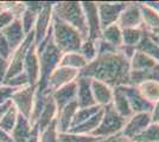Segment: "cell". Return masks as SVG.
<instances>
[{"label": "cell", "mask_w": 159, "mask_h": 142, "mask_svg": "<svg viewBox=\"0 0 159 142\" xmlns=\"http://www.w3.org/2000/svg\"><path fill=\"white\" fill-rule=\"evenodd\" d=\"M129 61L118 51L115 54L98 56L80 71V76L100 81L115 88L129 85Z\"/></svg>", "instance_id": "6da1fadb"}, {"label": "cell", "mask_w": 159, "mask_h": 142, "mask_svg": "<svg viewBox=\"0 0 159 142\" xmlns=\"http://www.w3.org/2000/svg\"><path fill=\"white\" fill-rule=\"evenodd\" d=\"M12 49L10 46V44L7 43L6 38L2 36V33L0 32V57L4 59H10L11 54H12Z\"/></svg>", "instance_id": "60d3db41"}, {"label": "cell", "mask_w": 159, "mask_h": 142, "mask_svg": "<svg viewBox=\"0 0 159 142\" xmlns=\"http://www.w3.org/2000/svg\"><path fill=\"white\" fill-rule=\"evenodd\" d=\"M102 116H103V108H101L100 111H98L95 115L92 116V117H90L89 120H87L86 122H83L82 124L69 129V131H70V133H75V134L92 135L94 131L96 130V128L99 127L100 122L102 120Z\"/></svg>", "instance_id": "4316f807"}, {"label": "cell", "mask_w": 159, "mask_h": 142, "mask_svg": "<svg viewBox=\"0 0 159 142\" xmlns=\"http://www.w3.org/2000/svg\"><path fill=\"white\" fill-rule=\"evenodd\" d=\"M52 6L53 2H44V6L37 15V20L33 27V41L36 47L39 46L47 38L52 24Z\"/></svg>", "instance_id": "52a82bcc"}, {"label": "cell", "mask_w": 159, "mask_h": 142, "mask_svg": "<svg viewBox=\"0 0 159 142\" xmlns=\"http://www.w3.org/2000/svg\"><path fill=\"white\" fill-rule=\"evenodd\" d=\"M36 89L37 87H32V85H26V87L17 89L12 94L11 100H10L12 105L18 110L20 115L27 118L30 117L31 110H32Z\"/></svg>", "instance_id": "ba28073f"}, {"label": "cell", "mask_w": 159, "mask_h": 142, "mask_svg": "<svg viewBox=\"0 0 159 142\" xmlns=\"http://www.w3.org/2000/svg\"><path fill=\"white\" fill-rule=\"evenodd\" d=\"M95 45H96V51H98V56H105V54H115L119 51V49L113 46L112 44H109L108 41H103L102 38H99L95 41Z\"/></svg>", "instance_id": "ab89813d"}, {"label": "cell", "mask_w": 159, "mask_h": 142, "mask_svg": "<svg viewBox=\"0 0 159 142\" xmlns=\"http://www.w3.org/2000/svg\"><path fill=\"white\" fill-rule=\"evenodd\" d=\"M151 118L153 123H159V100L153 104V109L151 111Z\"/></svg>", "instance_id": "f6af8a7d"}, {"label": "cell", "mask_w": 159, "mask_h": 142, "mask_svg": "<svg viewBox=\"0 0 159 142\" xmlns=\"http://www.w3.org/2000/svg\"><path fill=\"white\" fill-rule=\"evenodd\" d=\"M79 54L87 61L89 64L90 62H93L98 57V51H96V45L95 41L92 39H84L81 44V47L79 50Z\"/></svg>", "instance_id": "d590c367"}, {"label": "cell", "mask_w": 159, "mask_h": 142, "mask_svg": "<svg viewBox=\"0 0 159 142\" xmlns=\"http://www.w3.org/2000/svg\"><path fill=\"white\" fill-rule=\"evenodd\" d=\"M37 54L39 59V82L37 84V90L45 93L47 81L55 69L60 65L62 54L53 44L51 37V30L47 38L39 46H37Z\"/></svg>", "instance_id": "7a4b0ae2"}, {"label": "cell", "mask_w": 159, "mask_h": 142, "mask_svg": "<svg viewBox=\"0 0 159 142\" xmlns=\"http://www.w3.org/2000/svg\"><path fill=\"white\" fill-rule=\"evenodd\" d=\"M52 15L77 30L83 39L88 38L86 18L81 1H58L53 2Z\"/></svg>", "instance_id": "277c9868"}, {"label": "cell", "mask_w": 159, "mask_h": 142, "mask_svg": "<svg viewBox=\"0 0 159 142\" xmlns=\"http://www.w3.org/2000/svg\"><path fill=\"white\" fill-rule=\"evenodd\" d=\"M38 135H39V133L38 131H36L34 134H33L26 142H39V139H38Z\"/></svg>", "instance_id": "681fc988"}, {"label": "cell", "mask_w": 159, "mask_h": 142, "mask_svg": "<svg viewBox=\"0 0 159 142\" xmlns=\"http://www.w3.org/2000/svg\"><path fill=\"white\" fill-rule=\"evenodd\" d=\"M0 142H13L11 139V135L1 128H0Z\"/></svg>", "instance_id": "7dc6e473"}, {"label": "cell", "mask_w": 159, "mask_h": 142, "mask_svg": "<svg viewBox=\"0 0 159 142\" xmlns=\"http://www.w3.org/2000/svg\"><path fill=\"white\" fill-rule=\"evenodd\" d=\"M152 123L151 114L150 113H139V114H133L129 118L126 120L125 127L121 131V135L128 140H133L137 135L147 128Z\"/></svg>", "instance_id": "7c38bea8"}, {"label": "cell", "mask_w": 159, "mask_h": 142, "mask_svg": "<svg viewBox=\"0 0 159 142\" xmlns=\"http://www.w3.org/2000/svg\"><path fill=\"white\" fill-rule=\"evenodd\" d=\"M14 20L13 15L6 10H2L0 12V31H2L7 25H10Z\"/></svg>", "instance_id": "7bdbcfd3"}, {"label": "cell", "mask_w": 159, "mask_h": 142, "mask_svg": "<svg viewBox=\"0 0 159 142\" xmlns=\"http://www.w3.org/2000/svg\"><path fill=\"white\" fill-rule=\"evenodd\" d=\"M129 69L131 71H151L159 69V63L151 57L146 56L145 54L135 51V54H133L129 61Z\"/></svg>", "instance_id": "484cf974"}, {"label": "cell", "mask_w": 159, "mask_h": 142, "mask_svg": "<svg viewBox=\"0 0 159 142\" xmlns=\"http://www.w3.org/2000/svg\"><path fill=\"white\" fill-rule=\"evenodd\" d=\"M154 36H157V37H158V38H159V33H158V34H154Z\"/></svg>", "instance_id": "816d5d0a"}, {"label": "cell", "mask_w": 159, "mask_h": 142, "mask_svg": "<svg viewBox=\"0 0 159 142\" xmlns=\"http://www.w3.org/2000/svg\"><path fill=\"white\" fill-rule=\"evenodd\" d=\"M92 93H93L94 101L99 107H107L112 104L113 101V88L107 85L106 83L92 80Z\"/></svg>", "instance_id": "ffe728a7"}, {"label": "cell", "mask_w": 159, "mask_h": 142, "mask_svg": "<svg viewBox=\"0 0 159 142\" xmlns=\"http://www.w3.org/2000/svg\"><path fill=\"white\" fill-rule=\"evenodd\" d=\"M36 131H38V130L31 126L29 118L19 114L17 123L10 135H11V139L13 142H26Z\"/></svg>", "instance_id": "44dd1931"}, {"label": "cell", "mask_w": 159, "mask_h": 142, "mask_svg": "<svg viewBox=\"0 0 159 142\" xmlns=\"http://www.w3.org/2000/svg\"><path fill=\"white\" fill-rule=\"evenodd\" d=\"M112 105L114 110L119 114L120 116L125 117V118H129L133 115V111L131 107H129V103L127 100L126 95L122 90V85L121 87H115L113 88V101Z\"/></svg>", "instance_id": "d4e9b609"}, {"label": "cell", "mask_w": 159, "mask_h": 142, "mask_svg": "<svg viewBox=\"0 0 159 142\" xmlns=\"http://www.w3.org/2000/svg\"><path fill=\"white\" fill-rule=\"evenodd\" d=\"M7 68H8V61L0 57V85H2V83L5 82L6 74H7Z\"/></svg>", "instance_id": "ee69618b"}, {"label": "cell", "mask_w": 159, "mask_h": 142, "mask_svg": "<svg viewBox=\"0 0 159 142\" xmlns=\"http://www.w3.org/2000/svg\"><path fill=\"white\" fill-rule=\"evenodd\" d=\"M76 94H77L76 81L51 93V96H52L53 101L56 103V107H57V111L64 108L69 103L76 102Z\"/></svg>", "instance_id": "ac0fdd59"}, {"label": "cell", "mask_w": 159, "mask_h": 142, "mask_svg": "<svg viewBox=\"0 0 159 142\" xmlns=\"http://www.w3.org/2000/svg\"><path fill=\"white\" fill-rule=\"evenodd\" d=\"M56 116H57V107H56V103L53 101L51 94H48L47 102H45V105L44 109L40 114L38 121L36 123L34 128L38 130V133L43 131L44 129L49 127L55 120H56Z\"/></svg>", "instance_id": "7402d4cb"}, {"label": "cell", "mask_w": 159, "mask_h": 142, "mask_svg": "<svg viewBox=\"0 0 159 142\" xmlns=\"http://www.w3.org/2000/svg\"><path fill=\"white\" fill-rule=\"evenodd\" d=\"M1 11H2V8H1V6H0V12H1Z\"/></svg>", "instance_id": "f5cc1de1"}, {"label": "cell", "mask_w": 159, "mask_h": 142, "mask_svg": "<svg viewBox=\"0 0 159 142\" xmlns=\"http://www.w3.org/2000/svg\"><path fill=\"white\" fill-rule=\"evenodd\" d=\"M0 32L6 38L7 43L10 44L12 51L18 49L21 45V43L24 41L25 37H26V34L24 33V30H23V26H21V23H20L19 19H14L10 25H7Z\"/></svg>", "instance_id": "e0dca14e"}, {"label": "cell", "mask_w": 159, "mask_h": 142, "mask_svg": "<svg viewBox=\"0 0 159 142\" xmlns=\"http://www.w3.org/2000/svg\"><path fill=\"white\" fill-rule=\"evenodd\" d=\"M126 118L120 116L113 108L112 104L103 107V116L100 122L99 127L94 131L92 136H95L101 140H107L109 137L121 134L125 127Z\"/></svg>", "instance_id": "5b68a950"}, {"label": "cell", "mask_w": 159, "mask_h": 142, "mask_svg": "<svg viewBox=\"0 0 159 142\" xmlns=\"http://www.w3.org/2000/svg\"><path fill=\"white\" fill-rule=\"evenodd\" d=\"M0 6L2 10L8 11L14 19H20L26 10L24 1H0Z\"/></svg>", "instance_id": "8d00e7d4"}, {"label": "cell", "mask_w": 159, "mask_h": 142, "mask_svg": "<svg viewBox=\"0 0 159 142\" xmlns=\"http://www.w3.org/2000/svg\"><path fill=\"white\" fill-rule=\"evenodd\" d=\"M33 43V32L30 34H27L25 37L24 41L21 43L18 49H16L10 59H8V68H7V74H6V80H10L14 76L19 75L20 72H23V65H24V61H25V56L29 50V47L31 46V44Z\"/></svg>", "instance_id": "30bf717a"}, {"label": "cell", "mask_w": 159, "mask_h": 142, "mask_svg": "<svg viewBox=\"0 0 159 142\" xmlns=\"http://www.w3.org/2000/svg\"><path fill=\"white\" fill-rule=\"evenodd\" d=\"M23 72L26 75L29 85L37 87L39 82V59H38L37 47L34 45V41L27 50L24 65H23Z\"/></svg>", "instance_id": "5bb4252c"}, {"label": "cell", "mask_w": 159, "mask_h": 142, "mask_svg": "<svg viewBox=\"0 0 159 142\" xmlns=\"http://www.w3.org/2000/svg\"><path fill=\"white\" fill-rule=\"evenodd\" d=\"M4 85H7V87H11L13 89H19L23 88V87H26L29 85V80H27L26 75L24 72H20L19 75L14 76L10 80H6V81L2 83Z\"/></svg>", "instance_id": "f35d334b"}, {"label": "cell", "mask_w": 159, "mask_h": 142, "mask_svg": "<svg viewBox=\"0 0 159 142\" xmlns=\"http://www.w3.org/2000/svg\"><path fill=\"white\" fill-rule=\"evenodd\" d=\"M98 142H107V140H100V141H98Z\"/></svg>", "instance_id": "f907efd6"}, {"label": "cell", "mask_w": 159, "mask_h": 142, "mask_svg": "<svg viewBox=\"0 0 159 142\" xmlns=\"http://www.w3.org/2000/svg\"><path fill=\"white\" fill-rule=\"evenodd\" d=\"M11 104H12V103H11V101H8V102H6L5 104L0 105V118L4 116V114H5V113L7 111V109L11 107Z\"/></svg>", "instance_id": "c3c4849f"}, {"label": "cell", "mask_w": 159, "mask_h": 142, "mask_svg": "<svg viewBox=\"0 0 159 142\" xmlns=\"http://www.w3.org/2000/svg\"><path fill=\"white\" fill-rule=\"evenodd\" d=\"M17 89H13L11 87H7V85H0V105L5 104L6 102H8L11 100V96L16 91Z\"/></svg>", "instance_id": "b9f144b4"}, {"label": "cell", "mask_w": 159, "mask_h": 142, "mask_svg": "<svg viewBox=\"0 0 159 142\" xmlns=\"http://www.w3.org/2000/svg\"><path fill=\"white\" fill-rule=\"evenodd\" d=\"M98 12H99L101 31L107 26L116 24L120 14L126 7L125 1H98Z\"/></svg>", "instance_id": "8992f818"}, {"label": "cell", "mask_w": 159, "mask_h": 142, "mask_svg": "<svg viewBox=\"0 0 159 142\" xmlns=\"http://www.w3.org/2000/svg\"><path fill=\"white\" fill-rule=\"evenodd\" d=\"M140 95L151 104H154L159 100V81H146L138 87Z\"/></svg>", "instance_id": "f1b7e54d"}, {"label": "cell", "mask_w": 159, "mask_h": 142, "mask_svg": "<svg viewBox=\"0 0 159 142\" xmlns=\"http://www.w3.org/2000/svg\"><path fill=\"white\" fill-rule=\"evenodd\" d=\"M77 103L73 102L66 105L64 108L57 111V116H56V128L58 133H66L69 131V129L71 128V123H73V118L76 111H77Z\"/></svg>", "instance_id": "d6986e66"}, {"label": "cell", "mask_w": 159, "mask_h": 142, "mask_svg": "<svg viewBox=\"0 0 159 142\" xmlns=\"http://www.w3.org/2000/svg\"><path fill=\"white\" fill-rule=\"evenodd\" d=\"M122 90L126 95L129 107L132 109L133 114H139V113H150L152 111L153 104L147 102L140 95L139 90L137 87L133 85H122Z\"/></svg>", "instance_id": "9a60e30c"}, {"label": "cell", "mask_w": 159, "mask_h": 142, "mask_svg": "<svg viewBox=\"0 0 159 142\" xmlns=\"http://www.w3.org/2000/svg\"><path fill=\"white\" fill-rule=\"evenodd\" d=\"M18 116H19L18 110L11 104V107L7 109V111L4 114V116L0 118V128L5 130L8 134H11V131L13 130L14 126L17 123Z\"/></svg>", "instance_id": "1f68e13d"}, {"label": "cell", "mask_w": 159, "mask_h": 142, "mask_svg": "<svg viewBox=\"0 0 159 142\" xmlns=\"http://www.w3.org/2000/svg\"><path fill=\"white\" fill-rule=\"evenodd\" d=\"M82 10L86 18L87 28H88V38L96 41L101 38V25H100L99 12L96 1H81Z\"/></svg>", "instance_id": "8fae6325"}, {"label": "cell", "mask_w": 159, "mask_h": 142, "mask_svg": "<svg viewBox=\"0 0 159 142\" xmlns=\"http://www.w3.org/2000/svg\"><path fill=\"white\" fill-rule=\"evenodd\" d=\"M133 142H159V123H151L139 135L132 140Z\"/></svg>", "instance_id": "d6a6232c"}, {"label": "cell", "mask_w": 159, "mask_h": 142, "mask_svg": "<svg viewBox=\"0 0 159 142\" xmlns=\"http://www.w3.org/2000/svg\"><path fill=\"white\" fill-rule=\"evenodd\" d=\"M144 27L139 28H125L122 30V45L125 46L137 47V45L140 43L141 38L145 34Z\"/></svg>", "instance_id": "4dcf8cb0"}, {"label": "cell", "mask_w": 159, "mask_h": 142, "mask_svg": "<svg viewBox=\"0 0 159 142\" xmlns=\"http://www.w3.org/2000/svg\"><path fill=\"white\" fill-rule=\"evenodd\" d=\"M135 49L159 63V38L157 36L145 32Z\"/></svg>", "instance_id": "cb8c5ba5"}, {"label": "cell", "mask_w": 159, "mask_h": 142, "mask_svg": "<svg viewBox=\"0 0 159 142\" xmlns=\"http://www.w3.org/2000/svg\"><path fill=\"white\" fill-rule=\"evenodd\" d=\"M101 38L103 41H108L113 46L120 49L122 46V30L118 24H113L111 26H107L101 31Z\"/></svg>", "instance_id": "f546056e"}, {"label": "cell", "mask_w": 159, "mask_h": 142, "mask_svg": "<svg viewBox=\"0 0 159 142\" xmlns=\"http://www.w3.org/2000/svg\"><path fill=\"white\" fill-rule=\"evenodd\" d=\"M58 131L56 128V121H53L49 127L40 131L38 139L39 142H58Z\"/></svg>", "instance_id": "74e56055"}, {"label": "cell", "mask_w": 159, "mask_h": 142, "mask_svg": "<svg viewBox=\"0 0 159 142\" xmlns=\"http://www.w3.org/2000/svg\"><path fill=\"white\" fill-rule=\"evenodd\" d=\"M121 30L125 28H139L143 27V15L139 2H127L126 7L120 14L118 23Z\"/></svg>", "instance_id": "4fadbf2b"}, {"label": "cell", "mask_w": 159, "mask_h": 142, "mask_svg": "<svg viewBox=\"0 0 159 142\" xmlns=\"http://www.w3.org/2000/svg\"><path fill=\"white\" fill-rule=\"evenodd\" d=\"M79 76L80 71H77V70L64 68V67H57L48 78L45 93L51 94L53 91H56L57 89L75 82L79 78Z\"/></svg>", "instance_id": "9c48e42d"}, {"label": "cell", "mask_w": 159, "mask_h": 142, "mask_svg": "<svg viewBox=\"0 0 159 142\" xmlns=\"http://www.w3.org/2000/svg\"><path fill=\"white\" fill-rule=\"evenodd\" d=\"M58 142H98L101 139H98L92 135H83V134H75V133H58Z\"/></svg>", "instance_id": "e575fe53"}, {"label": "cell", "mask_w": 159, "mask_h": 142, "mask_svg": "<svg viewBox=\"0 0 159 142\" xmlns=\"http://www.w3.org/2000/svg\"><path fill=\"white\" fill-rule=\"evenodd\" d=\"M101 108L102 107H99V105H94V107H89V108H79L73 118L71 128L76 127V126H80L83 122H86L87 120H89L92 116H94L98 111H100Z\"/></svg>", "instance_id": "836d02e7"}, {"label": "cell", "mask_w": 159, "mask_h": 142, "mask_svg": "<svg viewBox=\"0 0 159 142\" xmlns=\"http://www.w3.org/2000/svg\"><path fill=\"white\" fill-rule=\"evenodd\" d=\"M51 37L53 44L62 54L69 52H79L81 44L84 41L77 30H75L74 27L63 23L53 15L51 24Z\"/></svg>", "instance_id": "3957f363"}, {"label": "cell", "mask_w": 159, "mask_h": 142, "mask_svg": "<svg viewBox=\"0 0 159 142\" xmlns=\"http://www.w3.org/2000/svg\"><path fill=\"white\" fill-rule=\"evenodd\" d=\"M92 80L79 76L76 80L77 84V94H76V103L79 108H89L96 105L94 101L93 93H92Z\"/></svg>", "instance_id": "2e32d148"}, {"label": "cell", "mask_w": 159, "mask_h": 142, "mask_svg": "<svg viewBox=\"0 0 159 142\" xmlns=\"http://www.w3.org/2000/svg\"><path fill=\"white\" fill-rule=\"evenodd\" d=\"M140 11L143 15V27L147 33L158 34L159 33V13L153 8L147 6L145 2H139Z\"/></svg>", "instance_id": "603a6c76"}, {"label": "cell", "mask_w": 159, "mask_h": 142, "mask_svg": "<svg viewBox=\"0 0 159 142\" xmlns=\"http://www.w3.org/2000/svg\"><path fill=\"white\" fill-rule=\"evenodd\" d=\"M87 61L79 54V52H69V54H63L61 57L60 65L58 67H64V68L74 69L81 71L87 67Z\"/></svg>", "instance_id": "83f0119b"}, {"label": "cell", "mask_w": 159, "mask_h": 142, "mask_svg": "<svg viewBox=\"0 0 159 142\" xmlns=\"http://www.w3.org/2000/svg\"><path fill=\"white\" fill-rule=\"evenodd\" d=\"M107 142H133V141L132 140H128L126 137H124L121 134H118V135L113 136V137L107 139Z\"/></svg>", "instance_id": "bcb514c9"}]
</instances>
